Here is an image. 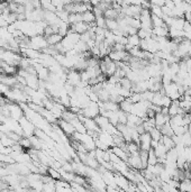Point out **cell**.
<instances>
[{"mask_svg": "<svg viewBox=\"0 0 191 192\" xmlns=\"http://www.w3.org/2000/svg\"><path fill=\"white\" fill-rule=\"evenodd\" d=\"M7 107H8L9 112H10V117L14 120L18 121L20 119V117L24 116L23 108L20 107V105H17L15 102H12V101H10V104H7Z\"/></svg>", "mask_w": 191, "mask_h": 192, "instance_id": "cell-4", "label": "cell"}, {"mask_svg": "<svg viewBox=\"0 0 191 192\" xmlns=\"http://www.w3.org/2000/svg\"><path fill=\"white\" fill-rule=\"evenodd\" d=\"M99 114H100V108L98 101H90V104L81 110L80 115H83L85 117H89V118H96Z\"/></svg>", "mask_w": 191, "mask_h": 192, "instance_id": "cell-1", "label": "cell"}, {"mask_svg": "<svg viewBox=\"0 0 191 192\" xmlns=\"http://www.w3.org/2000/svg\"><path fill=\"white\" fill-rule=\"evenodd\" d=\"M94 120H96V123H97V125L99 126V128L101 130H106L107 127H108L109 125H110V121H109V119L107 118V117H105L103 115H98L96 118H94Z\"/></svg>", "mask_w": 191, "mask_h": 192, "instance_id": "cell-11", "label": "cell"}, {"mask_svg": "<svg viewBox=\"0 0 191 192\" xmlns=\"http://www.w3.org/2000/svg\"><path fill=\"white\" fill-rule=\"evenodd\" d=\"M139 157H141L142 164H143V168H146L147 164H148V151L139 150Z\"/></svg>", "mask_w": 191, "mask_h": 192, "instance_id": "cell-22", "label": "cell"}, {"mask_svg": "<svg viewBox=\"0 0 191 192\" xmlns=\"http://www.w3.org/2000/svg\"><path fill=\"white\" fill-rule=\"evenodd\" d=\"M150 134H151V137H152V139H155V141L160 142V139H161V137H162V133H161V130H160L159 128L154 127L150 132Z\"/></svg>", "mask_w": 191, "mask_h": 192, "instance_id": "cell-31", "label": "cell"}, {"mask_svg": "<svg viewBox=\"0 0 191 192\" xmlns=\"http://www.w3.org/2000/svg\"><path fill=\"white\" fill-rule=\"evenodd\" d=\"M133 102L130 101V98H125L121 102H119V107H121V109L123 110V111L127 112V114H130V110H132L133 108Z\"/></svg>", "mask_w": 191, "mask_h": 192, "instance_id": "cell-14", "label": "cell"}, {"mask_svg": "<svg viewBox=\"0 0 191 192\" xmlns=\"http://www.w3.org/2000/svg\"><path fill=\"white\" fill-rule=\"evenodd\" d=\"M47 46H48V44H47V41L44 35H35L30 37V47L37 51H42L43 48L47 47Z\"/></svg>", "mask_w": 191, "mask_h": 192, "instance_id": "cell-3", "label": "cell"}, {"mask_svg": "<svg viewBox=\"0 0 191 192\" xmlns=\"http://www.w3.org/2000/svg\"><path fill=\"white\" fill-rule=\"evenodd\" d=\"M0 62H1V60H0Z\"/></svg>", "mask_w": 191, "mask_h": 192, "instance_id": "cell-41", "label": "cell"}, {"mask_svg": "<svg viewBox=\"0 0 191 192\" xmlns=\"http://www.w3.org/2000/svg\"><path fill=\"white\" fill-rule=\"evenodd\" d=\"M160 142L164 145V147L166 148V151H169V150H171V148L175 147V143L173 142L172 137L168 136V135H162L161 139H160Z\"/></svg>", "mask_w": 191, "mask_h": 192, "instance_id": "cell-12", "label": "cell"}, {"mask_svg": "<svg viewBox=\"0 0 191 192\" xmlns=\"http://www.w3.org/2000/svg\"><path fill=\"white\" fill-rule=\"evenodd\" d=\"M188 55L191 57V43H190V46H189V52H188Z\"/></svg>", "mask_w": 191, "mask_h": 192, "instance_id": "cell-40", "label": "cell"}, {"mask_svg": "<svg viewBox=\"0 0 191 192\" xmlns=\"http://www.w3.org/2000/svg\"><path fill=\"white\" fill-rule=\"evenodd\" d=\"M26 86L34 90H38L39 88V78L37 74H28L26 77Z\"/></svg>", "mask_w": 191, "mask_h": 192, "instance_id": "cell-9", "label": "cell"}, {"mask_svg": "<svg viewBox=\"0 0 191 192\" xmlns=\"http://www.w3.org/2000/svg\"><path fill=\"white\" fill-rule=\"evenodd\" d=\"M96 26L101 27V28H106V18L103 16L96 18Z\"/></svg>", "mask_w": 191, "mask_h": 192, "instance_id": "cell-33", "label": "cell"}, {"mask_svg": "<svg viewBox=\"0 0 191 192\" xmlns=\"http://www.w3.org/2000/svg\"><path fill=\"white\" fill-rule=\"evenodd\" d=\"M127 39H128V44H130L132 46H139L141 38H139V36H138L137 34L127 36Z\"/></svg>", "mask_w": 191, "mask_h": 192, "instance_id": "cell-23", "label": "cell"}, {"mask_svg": "<svg viewBox=\"0 0 191 192\" xmlns=\"http://www.w3.org/2000/svg\"><path fill=\"white\" fill-rule=\"evenodd\" d=\"M18 144L20 145V146L24 148V150H25V151H27V150H30V148L32 147V143H30V137H27V136H25V137L21 136V138L19 139Z\"/></svg>", "mask_w": 191, "mask_h": 192, "instance_id": "cell-21", "label": "cell"}, {"mask_svg": "<svg viewBox=\"0 0 191 192\" xmlns=\"http://www.w3.org/2000/svg\"><path fill=\"white\" fill-rule=\"evenodd\" d=\"M100 1H101V0H90V3L94 7V6H98V3H99Z\"/></svg>", "mask_w": 191, "mask_h": 192, "instance_id": "cell-38", "label": "cell"}, {"mask_svg": "<svg viewBox=\"0 0 191 192\" xmlns=\"http://www.w3.org/2000/svg\"><path fill=\"white\" fill-rule=\"evenodd\" d=\"M79 21H83L82 20V14H79V12H72L69 15V24H75V23H79Z\"/></svg>", "mask_w": 191, "mask_h": 192, "instance_id": "cell-20", "label": "cell"}, {"mask_svg": "<svg viewBox=\"0 0 191 192\" xmlns=\"http://www.w3.org/2000/svg\"><path fill=\"white\" fill-rule=\"evenodd\" d=\"M118 21L117 19H106V28L109 30H115L118 28Z\"/></svg>", "mask_w": 191, "mask_h": 192, "instance_id": "cell-24", "label": "cell"}, {"mask_svg": "<svg viewBox=\"0 0 191 192\" xmlns=\"http://www.w3.org/2000/svg\"><path fill=\"white\" fill-rule=\"evenodd\" d=\"M188 133L191 135V121H190V124L188 125Z\"/></svg>", "mask_w": 191, "mask_h": 192, "instance_id": "cell-39", "label": "cell"}, {"mask_svg": "<svg viewBox=\"0 0 191 192\" xmlns=\"http://www.w3.org/2000/svg\"><path fill=\"white\" fill-rule=\"evenodd\" d=\"M66 2H68V0H52V3L56 7V10L63 9V7Z\"/></svg>", "mask_w": 191, "mask_h": 192, "instance_id": "cell-32", "label": "cell"}, {"mask_svg": "<svg viewBox=\"0 0 191 192\" xmlns=\"http://www.w3.org/2000/svg\"><path fill=\"white\" fill-rule=\"evenodd\" d=\"M150 2H151V5L163 7L165 5V0H150Z\"/></svg>", "mask_w": 191, "mask_h": 192, "instance_id": "cell-36", "label": "cell"}, {"mask_svg": "<svg viewBox=\"0 0 191 192\" xmlns=\"http://www.w3.org/2000/svg\"><path fill=\"white\" fill-rule=\"evenodd\" d=\"M45 38H46L47 44L48 45H56V44H59V43H61L62 39H63V36L60 35L59 33H54L52 35L46 36Z\"/></svg>", "mask_w": 191, "mask_h": 192, "instance_id": "cell-13", "label": "cell"}, {"mask_svg": "<svg viewBox=\"0 0 191 192\" xmlns=\"http://www.w3.org/2000/svg\"><path fill=\"white\" fill-rule=\"evenodd\" d=\"M57 125H59L60 128L63 130V133H64L66 136H72L74 134V132H75L74 126L68 120H64V119L60 118V120H57Z\"/></svg>", "mask_w": 191, "mask_h": 192, "instance_id": "cell-6", "label": "cell"}, {"mask_svg": "<svg viewBox=\"0 0 191 192\" xmlns=\"http://www.w3.org/2000/svg\"><path fill=\"white\" fill-rule=\"evenodd\" d=\"M156 163H157V156H156L155 152H154V148L151 147L150 151H148V164L150 165H154Z\"/></svg>", "mask_w": 191, "mask_h": 192, "instance_id": "cell-25", "label": "cell"}, {"mask_svg": "<svg viewBox=\"0 0 191 192\" xmlns=\"http://www.w3.org/2000/svg\"><path fill=\"white\" fill-rule=\"evenodd\" d=\"M181 143L184 145V147H189L191 145V135L188 132H185L182 136H181Z\"/></svg>", "mask_w": 191, "mask_h": 192, "instance_id": "cell-30", "label": "cell"}, {"mask_svg": "<svg viewBox=\"0 0 191 192\" xmlns=\"http://www.w3.org/2000/svg\"><path fill=\"white\" fill-rule=\"evenodd\" d=\"M152 25H153V27H161V26H164L165 24H164L163 18L152 14Z\"/></svg>", "mask_w": 191, "mask_h": 192, "instance_id": "cell-27", "label": "cell"}, {"mask_svg": "<svg viewBox=\"0 0 191 192\" xmlns=\"http://www.w3.org/2000/svg\"><path fill=\"white\" fill-rule=\"evenodd\" d=\"M154 152H155L156 156L157 157H166V148L164 147V145L162 144L161 142H159L157 146L154 148Z\"/></svg>", "mask_w": 191, "mask_h": 192, "instance_id": "cell-18", "label": "cell"}, {"mask_svg": "<svg viewBox=\"0 0 191 192\" xmlns=\"http://www.w3.org/2000/svg\"><path fill=\"white\" fill-rule=\"evenodd\" d=\"M48 174L53 177L55 181L56 180H61V179H62V175H61V173L59 172V170H56V168L52 167V166H50V167H48Z\"/></svg>", "mask_w": 191, "mask_h": 192, "instance_id": "cell-28", "label": "cell"}, {"mask_svg": "<svg viewBox=\"0 0 191 192\" xmlns=\"http://www.w3.org/2000/svg\"><path fill=\"white\" fill-rule=\"evenodd\" d=\"M171 104H172V100H171V98L168 97V96H163V98H162V104H161V106H162V107H170Z\"/></svg>", "mask_w": 191, "mask_h": 192, "instance_id": "cell-35", "label": "cell"}, {"mask_svg": "<svg viewBox=\"0 0 191 192\" xmlns=\"http://www.w3.org/2000/svg\"><path fill=\"white\" fill-rule=\"evenodd\" d=\"M18 123H19L21 129H23V132H24V136L30 137V136H32V135H34V130H35V128H36L35 125L33 124L26 116L24 115L23 117H20V119L18 120Z\"/></svg>", "mask_w": 191, "mask_h": 192, "instance_id": "cell-2", "label": "cell"}, {"mask_svg": "<svg viewBox=\"0 0 191 192\" xmlns=\"http://www.w3.org/2000/svg\"><path fill=\"white\" fill-rule=\"evenodd\" d=\"M66 81L69 84L73 87H78L81 83V75H80V71L75 70V69H71L70 71L66 74Z\"/></svg>", "mask_w": 191, "mask_h": 192, "instance_id": "cell-5", "label": "cell"}, {"mask_svg": "<svg viewBox=\"0 0 191 192\" xmlns=\"http://www.w3.org/2000/svg\"><path fill=\"white\" fill-rule=\"evenodd\" d=\"M151 14L155 16H159V17L163 18V11H162V7L160 6H155V5H151Z\"/></svg>", "mask_w": 191, "mask_h": 192, "instance_id": "cell-29", "label": "cell"}, {"mask_svg": "<svg viewBox=\"0 0 191 192\" xmlns=\"http://www.w3.org/2000/svg\"><path fill=\"white\" fill-rule=\"evenodd\" d=\"M160 130H161L162 135H168V136H172V135H174L173 128L171 127L170 121H169V123H165L163 126H161V127H160Z\"/></svg>", "mask_w": 191, "mask_h": 192, "instance_id": "cell-19", "label": "cell"}, {"mask_svg": "<svg viewBox=\"0 0 191 192\" xmlns=\"http://www.w3.org/2000/svg\"><path fill=\"white\" fill-rule=\"evenodd\" d=\"M44 21L47 25H56L59 24L61 19L57 17L55 11H50V10H44Z\"/></svg>", "mask_w": 191, "mask_h": 192, "instance_id": "cell-8", "label": "cell"}, {"mask_svg": "<svg viewBox=\"0 0 191 192\" xmlns=\"http://www.w3.org/2000/svg\"><path fill=\"white\" fill-rule=\"evenodd\" d=\"M82 20L87 24H92L96 21V16H94L92 10H87L82 14Z\"/></svg>", "mask_w": 191, "mask_h": 192, "instance_id": "cell-17", "label": "cell"}, {"mask_svg": "<svg viewBox=\"0 0 191 192\" xmlns=\"http://www.w3.org/2000/svg\"><path fill=\"white\" fill-rule=\"evenodd\" d=\"M6 20L8 24H14L15 21H17V14L15 12H10L8 15V17L6 18Z\"/></svg>", "mask_w": 191, "mask_h": 192, "instance_id": "cell-34", "label": "cell"}, {"mask_svg": "<svg viewBox=\"0 0 191 192\" xmlns=\"http://www.w3.org/2000/svg\"><path fill=\"white\" fill-rule=\"evenodd\" d=\"M170 125L172 128L176 127V126H181V125H183V115L178 114V115L171 116Z\"/></svg>", "mask_w": 191, "mask_h": 192, "instance_id": "cell-15", "label": "cell"}, {"mask_svg": "<svg viewBox=\"0 0 191 192\" xmlns=\"http://www.w3.org/2000/svg\"><path fill=\"white\" fill-rule=\"evenodd\" d=\"M190 147H191V145H190Z\"/></svg>", "mask_w": 191, "mask_h": 192, "instance_id": "cell-42", "label": "cell"}, {"mask_svg": "<svg viewBox=\"0 0 191 192\" xmlns=\"http://www.w3.org/2000/svg\"><path fill=\"white\" fill-rule=\"evenodd\" d=\"M119 12L121 11H118V10L114 9L112 7H110V8H108L106 11L103 12V17L106 19H117L119 17Z\"/></svg>", "mask_w": 191, "mask_h": 192, "instance_id": "cell-16", "label": "cell"}, {"mask_svg": "<svg viewBox=\"0 0 191 192\" xmlns=\"http://www.w3.org/2000/svg\"><path fill=\"white\" fill-rule=\"evenodd\" d=\"M110 151L112 152L114 154H116L118 157H121V160L124 161V162L127 163V160H128V156H130V154H128V152L125 151L124 148L119 147V146H111V150Z\"/></svg>", "mask_w": 191, "mask_h": 192, "instance_id": "cell-10", "label": "cell"}, {"mask_svg": "<svg viewBox=\"0 0 191 192\" xmlns=\"http://www.w3.org/2000/svg\"><path fill=\"white\" fill-rule=\"evenodd\" d=\"M151 141H152V137H151L150 133L145 132V133L141 134L139 135V148L141 150H145V151H150Z\"/></svg>", "mask_w": 191, "mask_h": 192, "instance_id": "cell-7", "label": "cell"}, {"mask_svg": "<svg viewBox=\"0 0 191 192\" xmlns=\"http://www.w3.org/2000/svg\"><path fill=\"white\" fill-rule=\"evenodd\" d=\"M162 114L163 115H169V107H162Z\"/></svg>", "mask_w": 191, "mask_h": 192, "instance_id": "cell-37", "label": "cell"}, {"mask_svg": "<svg viewBox=\"0 0 191 192\" xmlns=\"http://www.w3.org/2000/svg\"><path fill=\"white\" fill-rule=\"evenodd\" d=\"M119 84H121V87H123V88L128 89V90H132L133 82H132V81H130L127 77L121 78V80H119Z\"/></svg>", "mask_w": 191, "mask_h": 192, "instance_id": "cell-26", "label": "cell"}]
</instances>
